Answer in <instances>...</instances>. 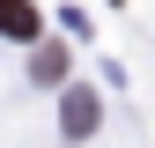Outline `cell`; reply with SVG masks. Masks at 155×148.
<instances>
[{
	"mask_svg": "<svg viewBox=\"0 0 155 148\" xmlns=\"http://www.w3.org/2000/svg\"><path fill=\"white\" fill-rule=\"evenodd\" d=\"M0 30L8 37H37V8L30 0H0Z\"/></svg>",
	"mask_w": 155,
	"mask_h": 148,
	"instance_id": "obj_1",
	"label": "cell"
}]
</instances>
